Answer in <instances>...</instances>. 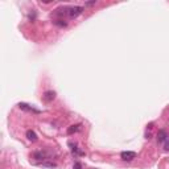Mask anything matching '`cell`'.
I'll list each match as a JSON object with an SVG mask.
<instances>
[{
    "instance_id": "cell-8",
    "label": "cell",
    "mask_w": 169,
    "mask_h": 169,
    "mask_svg": "<svg viewBox=\"0 0 169 169\" xmlns=\"http://www.w3.org/2000/svg\"><path fill=\"white\" fill-rule=\"evenodd\" d=\"M26 137H28V140H30V141H36V140H37L36 132L32 131V130H28V131H26Z\"/></svg>"
},
{
    "instance_id": "cell-5",
    "label": "cell",
    "mask_w": 169,
    "mask_h": 169,
    "mask_svg": "<svg viewBox=\"0 0 169 169\" xmlns=\"http://www.w3.org/2000/svg\"><path fill=\"white\" fill-rule=\"evenodd\" d=\"M42 98L46 102H50V100H53L56 98V92L54 91H45V92H44V95H42Z\"/></svg>"
},
{
    "instance_id": "cell-3",
    "label": "cell",
    "mask_w": 169,
    "mask_h": 169,
    "mask_svg": "<svg viewBox=\"0 0 169 169\" xmlns=\"http://www.w3.org/2000/svg\"><path fill=\"white\" fill-rule=\"evenodd\" d=\"M19 108L20 110H24V111H29V112H34V114H38L40 111L36 110L34 107H32V106L26 104V103H19Z\"/></svg>"
},
{
    "instance_id": "cell-9",
    "label": "cell",
    "mask_w": 169,
    "mask_h": 169,
    "mask_svg": "<svg viewBox=\"0 0 169 169\" xmlns=\"http://www.w3.org/2000/svg\"><path fill=\"white\" fill-rule=\"evenodd\" d=\"M54 24H56V25H60V26H66V25H68V23H66V21H64V20H57Z\"/></svg>"
},
{
    "instance_id": "cell-4",
    "label": "cell",
    "mask_w": 169,
    "mask_h": 169,
    "mask_svg": "<svg viewBox=\"0 0 169 169\" xmlns=\"http://www.w3.org/2000/svg\"><path fill=\"white\" fill-rule=\"evenodd\" d=\"M169 139V136H168V133L164 131V130H160L157 132V140H159V143H165V141Z\"/></svg>"
},
{
    "instance_id": "cell-2",
    "label": "cell",
    "mask_w": 169,
    "mask_h": 169,
    "mask_svg": "<svg viewBox=\"0 0 169 169\" xmlns=\"http://www.w3.org/2000/svg\"><path fill=\"white\" fill-rule=\"evenodd\" d=\"M120 157L123 161H132L133 159H136V153L131 152V151H124V152H122Z\"/></svg>"
},
{
    "instance_id": "cell-11",
    "label": "cell",
    "mask_w": 169,
    "mask_h": 169,
    "mask_svg": "<svg viewBox=\"0 0 169 169\" xmlns=\"http://www.w3.org/2000/svg\"><path fill=\"white\" fill-rule=\"evenodd\" d=\"M95 4H96V2L94 0V2H87V3H84V6H86V7H91V6H95Z\"/></svg>"
},
{
    "instance_id": "cell-7",
    "label": "cell",
    "mask_w": 169,
    "mask_h": 169,
    "mask_svg": "<svg viewBox=\"0 0 169 169\" xmlns=\"http://www.w3.org/2000/svg\"><path fill=\"white\" fill-rule=\"evenodd\" d=\"M33 157L37 159V160H45L48 157L46 152H42V151H38V152H34L33 153Z\"/></svg>"
},
{
    "instance_id": "cell-12",
    "label": "cell",
    "mask_w": 169,
    "mask_h": 169,
    "mask_svg": "<svg viewBox=\"0 0 169 169\" xmlns=\"http://www.w3.org/2000/svg\"><path fill=\"white\" fill-rule=\"evenodd\" d=\"M165 149H167V151H169V139L165 141Z\"/></svg>"
},
{
    "instance_id": "cell-6",
    "label": "cell",
    "mask_w": 169,
    "mask_h": 169,
    "mask_svg": "<svg viewBox=\"0 0 169 169\" xmlns=\"http://www.w3.org/2000/svg\"><path fill=\"white\" fill-rule=\"evenodd\" d=\"M79 130H81V124H73V126H70L68 128V133L69 135H73V133L78 132Z\"/></svg>"
},
{
    "instance_id": "cell-1",
    "label": "cell",
    "mask_w": 169,
    "mask_h": 169,
    "mask_svg": "<svg viewBox=\"0 0 169 169\" xmlns=\"http://www.w3.org/2000/svg\"><path fill=\"white\" fill-rule=\"evenodd\" d=\"M84 8L81 7V6H74V7H69L68 8V15L70 17H78L79 15H82V12H83Z\"/></svg>"
},
{
    "instance_id": "cell-10",
    "label": "cell",
    "mask_w": 169,
    "mask_h": 169,
    "mask_svg": "<svg viewBox=\"0 0 169 169\" xmlns=\"http://www.w3.org/2000/svg\"><path fill=\"white\" fill-rule=\"evenodd\" d=\"M73 169H82V165H81V163H75L74 164V167H73Z\"/></svg>"
}]
</instances>
